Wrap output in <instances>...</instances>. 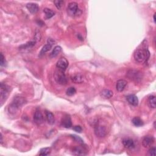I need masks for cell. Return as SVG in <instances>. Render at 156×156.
<instances>
[{
	"label": "cell",
	"instance_id": "obj_1",
	"mask_svg": "<svg viewBox=\"0 0 156 156\" xmlns=\"http://www.w3.org/2000/svg\"><path fill=\"white\" fill-rule=\"evenodd\" d=\"M26 103V100L22 96H16L14 98L12 104L9 107V112L11 114H14L17 112L20 107L23 106Z\"/></svg>",
	"mask_w": 156,
	"mask_h": 156
},
{
	"label": "cell",
	"instance_id": "obj_2",
	"mask_svg": "<svg viewBox=\"0 0 156 156\" xmlns=\"http://www.w3.org/2000/svg\"><path fill=\"white\" fill-rule=\"evenodd\" d=\"M149 57V52L147 49H138L134 53V59L140 63L144 62Z\"/></svg>",
	"mask_w": 156,
	"mask_h": 156
},
{
	"label": "cell",
	"instance_id": "obj_3",
	"mask_svg": "<svg viewBox=\"0 0 156 156\" xmlns=\"http://www.w3.org/2000/svg\"><path fill=\"white\" fill-rule=\"evenodd\" d=\"M127 77L135 82H139L143 78V74L141 72L136 69H129L126 74Z\"/></svg>",
	"mask_w": 156,
	"mask_h": 156
},
{
	"label": "cell",
	"instance_id": "obj_4",
	"mask_svg": "<svg viewBox=\"0 0 156 156\" xmlns=\"http://www.w3.org/2000/svg\"><path fill=\"white\" fill-rule=\"evenodd\" d=\"M10 92L9 86L3 83L1 84V91H0V101L2 106L4 101H6Z\"/></svg>",
	"mask_w": 156,
	"mask_h": 156
},
{
	"label": "cell",
	"instance_id": "obj_5",
	"mask_svg": "<svg viewBox=\"0 0 156 156\" xmlns=\"http://www.w3.org/2000/svg\"><path fill=\"white\" fill-rule=\"evenodd\" d=\"M79 10L78 4L76 3L72 2L68 4L67 7V14L71 17H74V16L76 15Z\"/></svg>",
	"mask_w": 156,
	"mask_h": 156
},
{
	"label": "cell",
	"instance_id": "obj_6",
	"mask_svg": "<svg viewBox=\"0 0 156 156\" xmlns=\"http://www.w3.org/2000/svg\"><path fill=\"white\" fill-rule=\"evenodd\" d=\"M55 79L56 82L59 84L66 85L67 84V79L63 72L59 69V72H56L55 74Z\"/></svg>",
	"mask_w": 156,
	"mask_h": 156
},
{
	"label": "cell",
	"instance_id": "obj_7",
	"mask_svg": "<svg viewBox=\"0 0 156 156\" xmlns=\"http://www.w3.org/2000/svg\"><path fill=\"white\" fill-rule=\"evenodd\" d=\"M107 133V129L106 127L104 126L97 125L95 127V135L98 137L102 138L105 137Z\"/></svg>",
	"mask_w": 156,
	"mask_h": 156
},
{
	"label": "cell",
	"instance_id": "obj_8",
	"mask_svg": "<svg viewBox=\"0 0 156 156\" xmlns=\"http://www.w3.org/2000/svg\"><path fill=\"white\" fill-rule=\"evenodd\" d=\"M68 66V62L65 57H62L57 61L56 67L62 71H65Z\"/></svg>",
	"mask_w": 156,
	"mask_h": 156
},
{
	"label": "cell",
	"instance_id": "obj_9",
	"mask_svg": "<svg viewBox=\"0 0 156 156\" xmlns=\"http://www.w3.org/2000/svg\"><path fill=\"white\" fill-rule=\"evenodd\" d=\"M55 42L52 39H48V42H47V44L44 45V46H43L42 49L40 51V56H43L44 54H45L46 52H47L48 51H50L51 48L53 45V44H54Z\"/></svg>",
	"mask_w": 156,
	"mask_h": 156
},
{
	"label": "cell",
	"instance_id": "obj_10",
	"mask_svg": "<svg viewBox=\"0 0 156 156\" xmlns=\"http://www.w3.org/2000/svg\"><path fill=\"white\" fill-rule=\"evenodd\" d=\"M155 139L152 136H146L144 137L142 141V145L144 148L151 147L154 144Z\"/></svg>",
	"mask_w": 156,
	"mask_h": 156
},
{
	"label": "cell",
	"instance_id": "obj_11",
	"mask_svg": "<svg viewBox=\"0 0 156 156\" xmlns=\"http://www.w3.org/2000/svg\"><path fill=\"white\" fill-rule=\"evenodd\" d=\"M34 121L37 124V125H40L44 121V118L40 110L37 109L34 115Z\"/></svg>",
	"mask_w": 156,
	"mask_h": 156
},
{
	"label": "cell",
	"instance_id": "obj_12",
	"mask_svg": "<svg viewBox=\"0 0 156 156\" xmlns=\"http://www.w3.org/2000/svg\"><path fill=\"white\" fill-rule=\"evenodd\" d=\"M62 125L65 128L71 127L72 126V123L70 116L68 115L64 116L62 120Z\"/></svg>",
	"mask_w": 156,
	"mask_h": 156
},
{
	"label": "cell",
	"instance_id": "obj_13",
	"mask_svg": "<svg viewBox=\"0 0 156 156\" xmlns=\"http://www.w3.org/2000/svg\"><path fill=\"white\" fill-rule=\"evenodd\" d=\"M128 103L133 106H137L138 104V99L135 95H129L126 96Z\"/></svg>",
	"mask_w": 156,
	"mask_h": 156
},
{
	"label": "cell",
	"instance_id": "obj_14",
	"mask_svg": "<svg viewBox=\"0 0 156 156\" xmlns=\"http://www.w3.org/2000/svg\"><path fill=\"white\" fill-rule=\"evenodd\" d=\"M124 146L127 149H132L135 146V143L132 139L131 138H124L122 142Z\"/></svg>",
	"mask_w": 156,
	"mask_h": 156
},
{
	"label": "cell",
	"instance_id": "obj_15",
	"mask_svg": "<svg viewBox=\"0 0 156 156\" xmlns=\"http://www.w3.org/2000/svg\"><path fill=\"white\" fill-rule=\"evenodd\" d=\"M71 79H72V81L75 84H80L84 81V78L82 74L78 73V74L73 75V76L71 77Z\"/></svg>",
	"mask_w": 156,
	"mask_h": 156
},
{
	"label": "cell",
	"instance_id": "obj_16",
	"mask_svg": "<svg viewBox=\"0 0 156 156\" xmlns=\"http://www.w3.org/2000/svg\"><path fill=\"white\" fill-rule=\"evenodd\" d=\"M26 7L31 14H35L39 11V7L36 3H28L26 5Z\"/></svg>",
	"mask_w": 156,
	"mask_h": 156
},
{
	"label": "cell",
	"instance_id": "obj_17",
	"mask_svg": "<svg viewBox=\"0 0 156 156\" xmlns=\"http://www.w3.org/2000/svg\"><path fill=\"white\" fill-rule=\"evenodd\" d=\"M127 81L124 79H120L118 80L117 82H116V89L118 91H122L125 89V88L126 87V86L127 85Z\"/></svg>",
	"mask_w": 156,
	"mask_h": 156
},
{
	"label": "cell",
	"instance_id": "obj_18",
	"mask_svg": "<svg viewBox=\"0 0 156 156\" xmlns=\"http://www.w3.org/2000/svg\"><path fill=\"white\" fill-rule=\"evenodd\" d=\"M100 95L101 97H103L104 99H109L111 97H112L113 92H112V91L110 90L105 89L101 91Z\"/></svg>",
	"mask_w": 156,
	"mask_h": 156
},
{
	"label": "cell",
	"instance_id": "obj_19",
	"mask_svg": "<svg viewBox=\"0 0 156 156\" xmlns=\"http://www.w3.org/2000/svg\"><path fill=\"white\" fill-rule=\"evenodd\" d=\"M45 114H46V118L48 121V123H49L50 125H53L55 122L54 116V115L51 112H49V111H46Z\"/></svg>",
	"mask_w": 156,
	"mask_h": 156
},
{
	"label": "cell",
	"instance_id": "obj_20",
	"mask_svg": "<svg viewBox=\"0 0 156 156\" xmlns=\"http://www.w3.org/2000/svg\"><path fill=\"white\" fill-rule=\"evenodd\" d=\"M61 51H62V48L60 46H56L54 48V49L51 52L50 56L51 58L56 57L59 54H60Z\"/></svg>",
	"mask_w": 156,
	"mask_h": 156
},
{
	"label": "cell",
	"instance_id": "obj_21",
	"mask_svg": "<svg viewBox=\"0 0 156 156\" xmlns=\"http://www.w3.org/2000/svg\"><path fill=\"white\" fill-rule=\"evenodd\" d=\"M73 154L76 155H84L86 154L85 151L84 150V149L79 146H77L74 148L73 151Z\"/></svg>",
	"mask_w": 156,
	"mask_h": 156
},
{
	"label": "cell",
	"instance_id": "obj_22",
	"mask_svg": "<svg viewBox=\"0 0 156 156\" xmlns=\"http://www.w3.org/2000/svg\"><path fill=\"white\" fill-rule=\"evenodd\" d=\"M148 104L151 108L155 109L156 107V99L155 96L154 95L150 96L148 98Z\"/></svg>",
	"mask_w": 156,
	"mask_h": 156
},
{
	"label": "cell",
	"instance_id": "obj_23",
	"mask_svg": "<svg viewBox=\"0 0 156 156\" xmlns=\"http://www.w3.org/2000/svg\"><path fill=\"white\" fill-rule=\"evenodd\" d=\"M132 122L133 125L137 127H140L143 125V121L139 117H134L132 120Z\"/></svg>",
	"mask_w": 156,
	"mask_h": 156
},
{
	"label": "cell",
	"instance_id": "obj_24",
	"mask_svg": "<svg viewBox=\"0 0 156 156\" xmlns=\"http://www.w3.org/2000/svg\"><path fill=\"white\" fill-rule=\"evenodd\" d=\"M44 12L45 14V16L47 18H52L54 15V12L51 9H48V8H45L44 10Z\"/></svg>",
	"mask_w": 156,
	"mask_h": 156
},
{
	"label": "cell",
	"instance_id": "obj_25",
	"mask_svg": "<svg viewBox=\"0 0 156 156\" xmlns=\"http://www.w3.org/2000/svg\"><path fill=\"white\" fill-rule=\"evenodd\" d=\"M51 153V148H44L40 150L39 155H48Z\"/></svg>",
	"mask_w": 156,
	"mask_h": 156
},
{
	"label": "cell",
	"instance_id": "obj_26",
	"mask_svg": "<svg viewBox=\"0 0 156 156\" xmlns=\"http://www.w3.org/2000/svg\"><path fill=\"white\" fill-rule=\"evenodd\" d=\"M76 90L73 87H71L68 88L66 91L67 95L69 96H73L74 95L76 94Z\"/></svg>",
	"mask_w": 156,
	"mask_h": 156
},
{
	"label": "cell",
	"instance_id": "obj_27",
	"mask_svg": "<svg viewBox=\"0 0 156 156\" xmlns=\"http://www.w3.org/2000/svg\"><path fill=\"white\" fill-rule=\"evenodd\" d=\"M54 3L56 7L58 9H61L64 4V1H62V0H56V1H54Z\"/></svg>",
	"mask_w": 156,
	"mask_h": 156
},
{
	"label": "cell",
	"instance_id": "obj_28",
	"mask_svg": "<svg viewBox=\"0 0 156 156\" xmlns=\"http://www.w3.org/2000/svg\"><path fill=\"white\" fill-rule=\"evenodd\" d=\"M155 151H156V149L155 147H152L151 148H150L149 150L148 151V154L149 155H155Z\"/></svg>",
	"mask_w": 156,
	"mask_h": 156
},
{
	"label": "cell",
	"instance_id": "obj_29",
	"mask_svg": "<svg viewBox=\"0 0 156 156\" xmlns=\"http://www.w3.org/2000/svg\"><path fill=\"white\" fill-rule=\"evenodd\" d=\"M5 63H6V61H5V57L3 55V54L1 53V59H0V65L1 67L5 65Z\"/></svg>",
	"mask_w": 156,
	"mask_h": 156
},
{
	"label": "cell",
	"instance_id": "obj_30",
	"mask_svg": "<svg viewBox=\"0 0 156 156\" xmlns=\"http://www.w3.org/2000/svg\"><path fill=\"white\" fill-rule=\"evenodd\" d=\"M73 129L78 133H80L82 131V129L80 126H75L73 127Z\"/></svg>",
	"mask_w": 156,
	"mask_h": 156
},
{
	"label": "cell",
	"instance_id": "obj_31",
	"mask_svg": "<svg viewBox=\"0 0 156 156\" xmlns=\"http://www.w3.org/2000/svg\"><path fill=\"white\" fill-rule=\"evenodd\" d=\"M72 137H73V138L75 140L77 141L78 142H79L80 143H83L82 140L81 138H79V137H78V136H75V135L72 136Z\"/></svg>",
	"mask_w": 156,
	"mask_h": 156
},
{
	"label": "cell",
	"instance_id": "obj_32",
	"mask_svg": "<svg viewBox=\"0 0 156 156\" xmlns=\"http://www.w3.org/2000/svg\"><path fill=\"white\" fill-rule=\"evenodd\" d=\"M41 39V34L38 32V33H36L35 34V38H34V40L35 42H37V40H40Z\"/></svg>",
	"mask_w": 156,
	"mask_h": 156
},
{
	"label": "cell",
	"instance_id": "obj_33",
	"mask_svg": "<svg viewBox=\"0 0 156 156\" xmlns=\"http://www.w3.org/2000/svg\"><path fill=\"white\" fill-rule=\"evenodd\" d=\"M155 14L154 15V23H155Z\"/></svg>",
	"mask_w": 156,
	"mask_h": 156
}]
</instances>
